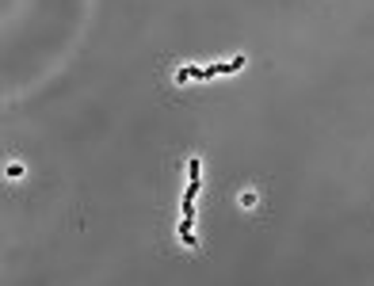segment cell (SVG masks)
Returning <instances> with one entry per match:
<instances>
[{"label":"cell","instance_id":"6da1fadb","mask_svg":"<svg viewBox=\"0 0 374 286\" xmlns=\"http://www.w3.org/2000/svg\"><path fill=\"white\" fill-rule=\"evenodd\" d=\"M187 80H202V69H195V65H183V69H176V84H187Z\"/></svg>","mask_w":374,"mask_h":286},{"label":"cell","instance_id":"7a4b0ae2","mask_svg":"<svg viewBox=\"0 0 374 286\" xmlns=\"http://www.w3.org/2000/svg\"><path fill=\"white\" fill-rule=\"evenodd\" d=\"M187 176H191V180L199 183V176H202V164H199V156H195V160H187Z\"/></svg>","mask_w":374,"mask_h":286},{"label":"cell","instance_id":"3957f363","mask_svg":"<svg viewBox=\"0 0 374 286\" xmlns=\"http://www.w3.org/2000/svg\"><path fill=\"white\" fill-rule=\"evenodd\" d=\"M256 202H260V199H256V191H244V195H241V206H244V210H252Z\"/></svg>","mask_w":374,"mask_h":286},{"label":"cell","instance_id":"277c9868","mask_svg":"<svg viewBox=\"0 0 374 286\" xmlns=\"http://www.w3.org/2000/svg\"><path fill=\"white\" fill-rule=\"evenodd\" d=\"M19 176H23V164H19V160H16V164H8V180H19Z\"/></svg>","mask_w":374,"mask_h":286}]
</instances>
